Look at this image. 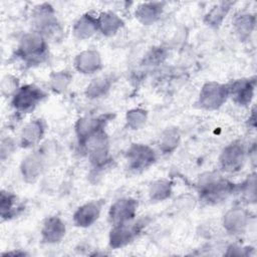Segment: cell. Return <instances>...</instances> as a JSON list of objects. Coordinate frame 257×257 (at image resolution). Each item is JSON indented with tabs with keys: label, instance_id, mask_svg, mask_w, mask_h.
Here are the masks:
<instances>
[{
	"label": "cell",
	"instance_id": "1",
	"mask_svg": "<svg viewBox=\"0 0 257 257\" xmlns=\"http://www.w3.org/2000/svg\"><path fill=\"white\" fill-rule=\"evenodd\" d=\"M238 187L218 174L208 173L200 178L198 192L200 199L206 204H217L227 199Z\"/></svg>",
	"mask_w": 257,
	"mask_h": 257
},
{
	"label": "cell",
	"instance_id": "2",
	"mask_svg": "<svg viewBox=\"0 0 257 257\" xmlns=\"http://www.w3.org/2000/svg\"><path fill=\"white\" fill-rule=\"evenodd\" d=\"M34 31L41 34L46 40H60L63 34L62 27L57 19L54 8L49 3H41L34 7L31 14Z\"/></svg>",
	"mask_w": 257,
	"mask_h": 257
},
{
	"label": "cell",
	"instance_id": "3",
	"mask_svg": "<svg viewBox=\"0 0 257 257\" xmlns=\"http://www.w3.org/2000/svg\"><path fill=\"white\" fill-rule=\"evenodd\" d=\"M15 54L27 65L40 64L48 55L47 40L38 32H27L20 38Z\"/></svg>",
	"mask_w": 257,
	"mask_h": 257
},
{
	"label": "cell",
	"instance_id": "4",
	"mask_svg": "<svg viewBox=\"0 0 257 257\" xmlns=\"http://www.w3.org/2000/svg\"><path fill=\"white\" fill-rule=\"evenodd\" d=\"M46 97V92L35 84L21 85L11 97V105L19 113H29L33 111Z\"/></svg>",
	"mask_w": 257,
	"mask_h": 257
},
{
	"label": "cell",
	"instance_id": "5",
	"mask_svg": "<svg viewBox=\"0 0 257 257\" xmlns=\"http://www.w3.org/2000/svg\"><path fill=\"white\" fill-rule=\"evenodd\" d=\"M90 165L95 170H101L110 162L109 142L106 133L103 131L88 140L84 146Z\"/></svg>",
	"mask_w": 257,
	"mask_h": 257
},
{
	"label": "cell",
	"instance_id": "6",
	"mask_svg": "<svg viewBox=\"0 0 257 257\" xmlns=\"http://www.w3.org/2000/svg\"><path fill=\"white\" fill-rule=\"evenodd\" d=\"M112 117L113 115L111 113L80 117L75 123V135L78 145L83 147L88 140L103 132L107 122Z\"/></svg>",
	"mask_w": 257,
	"mask_h": 257
},
{
	"label": "cell",
	"instance_id": "7",
	"mask_svg": "<svg viewBox=\"0 0 257 257\" xmlns=\"http://www.w3.org/2000/svg\"><path fill=\"white\" fill-rule=\"evenodd\" d=\"M146 224L147 222L145 219H140L138 221L133 220L127 223L112 226L108 236V244L110 248L118 249L133 242Z\"/></svg>",
	"mask_w": 257,
	"mask_h": 257
},
{
	"label": "cell",
	"instance_id": "8",
	"mask_svg": "<svg viewBox=\"0 0 257 257\" xmlns=\"http://www.w3.org/2000/svg\"><path fill=\"white\" fill-rule=\"evenodd\" d=\"M228 97L229 91L227 84L209 81L202 86L199 93L198 103L204 109L214 110L221 107Z\"/></svg>",
	"mask_w": 257,
	"mask_h": 257
},
{
	"label": "cell",
	"instance_id": "9",
	"mask_svg": "<svg viewBox=\"0 0 257 257\" xmlns=\"http://www.w3.org/2000/svg\"><path fill=\"white\" fill-rule=\"evenodd\" d=\"M127 167L134 172H142L151 167L157 160L153 148L144 144H133L125 153Z\"/></svg>",
	"mask_w": 257,
	"mask_h": 257
},
{
	"label": "cell",
	"instance_id": "10",
	"mask_svg": "<svg viewBox=\"0 0 257 257\" xmlns=\"http://www.w3.org/2000/svg\"><path fill=\"white\" fill-rule=\"evenodd\" d=\"M246 150L240 141H234L226 146L219 158L221 169L226 173H236L240 171L245 163Z\"/></svg>",
	"mask_w": 257,
	"mask_h": 257
},
{
	"label": "cell",
	"instance_id": "11",
	"mask_svg": "<svg viewBox=\"0 0 257 257\" xmlns=\"http://www.w3.org/2000/svg\"><path fill=\"white\" fill-rule=\"evenodd\" d=\"M138 208V200L134 198H120L110 206L108 221L111 226L131 222L136 219Z\"/></svg>",
	"mask_w": 257,
	"mask_h": 257
},
{
	"label": "cell",
	"instance_id": "12",
	"mask_svg": "<svg viewBox=\"0 0 257 257\" xmlns=\"http://www.w3.org/2000/svg\"><path fill=\"white\" fill-rule=\"evenodd\" d=\"M104 205V200H92L76 209L73 214V224L79 228H87L93 225L99 218Z\"/></svg>",
	"mask_w": 257,
	"mask_h": 257
},
{
	"label": "cell",
	"instance_id": "13",
	"mask_svg": "<svg viewBox=\"0 0 257 257\" xmlns=\"http://www.w3.org/2000/svg\"><path fill=\"white\" fill-rule=\"evenodd\" d=\"M256 78H240L227 84L229 96L239 105H248L254 95Z\"/></svg>",
	"mask_w": 257,
	"mask_h": 257
},
{
	"label": "cell",
	"instance_id": "14",
	"mask_svg": "<svg viewBox=\"0 0 257 257\" xmlns=\"http://www.w3.org/2000/svg\"><path fill=\"white\" fill-rule=\"evenodd\" d=\"M44 169V157L39 152H33L27 155L20 164V174L25 183H34L42 174Z\"/></svg>",
	"mask_w": 257,
	"mask_h": 257
},
{
	"label": "cell",
	"instance_id": "15",
	"mask_svg": "<svg viewBox=\"0 0 257 257\" xmlns=\"http://www.w3.org/2000/svg\"><path fill=\"white\" fill-rule=\"evenodd\" d=\"M45 133V124L41 118H34L24 124L20 132L19 144L24 149H30L40 143Z\"/></svg>",
	"mask_w": 257,
	"mask_h": 257
},
{
	"label": "cell",
	"instance_id": "16",
	"mask_svg": "<svg viewBox=\"0 0 257 257\" xmlns=\"http://www.w3.org/2000/svg\"><path fill=\"white\" fill-rule=\"evenodd\" d=\"M41 241L46 244L59 243L65 236L66 226L60 217H47L41 227Z\"/></svg>",
	"mask_w": 257,
	"mask_h": 257
},
{
	"label": "cell",
	"instance_id": "17",
	"mask_svg": "<svg viewBox=\"0 0 257 257\" xmlns=\"http://www.w3.org/2000/svg\"><path fill=\"white\" fill-rule=\"evenodd\" d=\"M74 67L78 72L82 74L95 73L102 67L101 56L97 50H83L75 56Z\"/></svg>",
	"mask_w": 257,
	"mask_h": 257
},
{
	"label": "cell",
	"instance_id": "18",
	"mask_svg": "<svg viewBox=\"0 0 257 257\" xmlns=\"http://www.w3.org/2000/svg\"><path fill=\"white\" fill-rule=\"evenodd\" d=\"M249 223V214L242 208H232L223 217V226L229 234H242Z\"/></svg>",
	"mask_w": 257,
	"mask_h": 257
},
{
	"label": "cell",
	"instance_id": "19",
	"mask_svg": "<svg viewBox=\"0 0 257 257\" xmlns=\"http://www.w3.org/2000/svg\"><path fill=\"white\" fill-rule=\"evenodd\" d=\"M165 8L164 2H145L138 5L135 11L137 20L143 25H152L162 16Z\"/></svg>",
	"mask_w": 257,
	"mask_h": 257
},
{
	"label": "cell",
	"instance_id": "20",
	"mask_svg": "<svg viewBox=\"0 0 257 257\" xmlns=\"http://www.w3.org/2000/svg\"><path fill=\"white\" fill-rule=\"evenodd\" d=\"M98 31L97 16L90 12L82 14L73 24L72 33L78 40H85L90 38Z\"/></svg>",
	"mask_w": 257,
	"mask_h": 257
},
{
	"label": "cell",
	"instance_id": "21",
	"mask_svg": "<svg viewBox=\"0 0 257 257\" xmlns=\"http://www.w3.org/2000/svg\"><path fill=\"white\" fill-rule=\"evenodd\" d=\"M124 25L120 16L113 11H104L97 16L98 31L107 37L115 35Z\"/></svg>",
	"mask_w": 257,
	"mask_h": 257
},
{
	"label": "cell",
	"instance_id": "22",
	"mask_svg": "<svg viewBox=\"0 0 257 257\" xmlns=\"http://www.w3.org/2000/svg\"><path fill=\"white\" fill-rule=\"evenodd\" d=\"M256 24L255 15L246 12H240L233 19L235 33L241 40H247L252 34Z\"/></svg>",
	"mask_w": 257,
	"mask_h": 257
},
{
	"label": "cell",
	"instance_id": "23",
	"mask_svg": "<svg viewBox=\"0 0 257 257\" xmlns=\"http://www.w3.org/2000/svg\"><path fill=\"white\" fill-rule=\"evenodd\" d=\"M112 85V79L109 76H97L93 78L85 88V95L90 99H97L104 96Z\"/></svg>",
	"mask_w": 257,
	"mask_h": 257
},
{
	"label": "cell",
	"instance_id": "24",
	"mask_svg": "<svg viewBox=\"0 0 257 257\" xmlns=\"http://www.w3.org/2000/svg\"><path fill=\"white\" fill-rule=\"evenodd\" d=\"M232 5V2H220L212 7L205 15L204 22L206 25L213 28H218L229 13Z\"/></svg>",
	"mask_w": 257,
	"mask_h": 257
},
{
	"label": "cell",
	"instance_id": "25",
	"mask_svg": "<svg viewBox=\"0 0 257 257\" xmlns=\"http://www.w3.org/2000/svg\"><path fill=\"white\" fill-rule=\"evenodd\" d=\"M17 196L11 192L2 190L0 193V215L3 221L9 220L17 214L18 211Z\"/></svg>",
	"mask_w": 257,
	"mask_h": 257
},
{
	"label": "cell",
	"instance_id": "26",
	"mask_svg": "<svg viewBox=\"0 0 257 257\" xmlns=\"http://www.w3.org/2000/svg\"><path fill=\"white\" fill-rule=\"evenodd\" d=\"M173 184L168 179L154 181L149 187V197L152 201L162 202L169 199L172 195Z\"/></svg>",
	"mask_w": 257,
	"mask_h": 257
},
{
	"label": "cell",
	"instance_id": "27",
	"mask_svg": "<svg viewBox=\"0 0 257 257\" xmlns=\"http://www.w3.org/2000/svg\"><path fill=\"white\" fill-rule=\"evenodd\" d=\"M180 141L179 131L175 127H168L160 136L159 149L163 154H171L178 148Z\"/></svg>",
	"mask_w": 257,
	"mask_h": 257
},
{
	"label": "cell",
	"instance_id": "28",
	"mask_svg": "<svg viewBox=\"0 0 257 257\" xmlns=\"http://www.w3.org/2000/svg\"><path fill=\"white\" fill-rule=\"evenodd\" d=\"M72 81V75L67 70L54 71L49 77V85L55 93L65 92Z\"/></svg>",
	"mask_w": 257,
	"mask_h": 257
},
{
	"label": "cell",
	"instance_id": "29",
	"mask_svg": "<svg viewBox=\"0 0 257 257\" xmlns=\"http://www.w3.org/2000/svg\"><path fill=\"white\" fill-rule=\"evenodd\" d=\"M148 119V111L141 107H135L126 111L125 121L131 130H140Z\"/></svg>",
	"mask_w": 257,
	"mask_h": 257
},
{
	"label": "cell",
	"instance_id": "30",
	"mask_svg": "<svg viewBox=\"0 0 257 257\" xmlns=\"http://www.w3.org/2000/svg\"><path fill=\"white\" fill-rule=\"evenodd\" d=\"M19 87L20 85L17 77L11 74H6L3 76L0 83V89L4 97H12Z\"/></svg>",
	"mask_w": 257,
	"mask_h": 257
},
{
	"label": "cell",
	"instance_id": "31",
	"mask_svg": "<svg viewBox=\"0 0 257 257\" xmlns=\"http://www.w3.org/2000/svg\"><path fill=\"white\" fill-rule=\"evenodd\" d=\"M167 57V50L162 46L153 47L145 56L144 63L146 65H159L164 62Z\"/></svg>",
	"mask_w": 257,
	"mask_h": 257
},
{
	"label": "cell",
	"instance_id": "32",
	"mask_svg": "<svg viewBox=\"0 0 257 257\" xmlns=\"http://www.w3.org/2000/svg\"><path fill=\"white\" fill-rule=\"evenodd\" d=\"M256 177H255V173L251 174L250 176H248V178L241 184V186L239 187L240 191L243 194V197L248 201V202H255L256 200Z\"/></svg>",
	"mask_w": 257,
	"mask_h": 257
},
{
	"label": "cell",
	"instance_id": "33",
	"mask_svg": "<svg viewBox=\"0 0 257 257\" xmlns=\"http://www.w3.org/2000/svg\"><path fill=\"white\" fill-rule=\"evenodd\" d=\"M15 143L10 138L2 139L1 142V160L5 161L14 151Z\"/></svg>",
	"mask_w": 257,
	"mask_h": 257
},
{
	"label": "cell",
	"instance_id": "34",
	"mask_svg": "<svg viewBox=\"0 0 257 257\" xmlns=\"http://www.w3.org/2000/svg\"><path fill=\"white\" fill-rule=\"evenodd\" d=\"M8 255H16V256H19V255H26L25 252H20V251H7L5 253H2V256H8Z\"/></svg>",
	"mask_w": 257,
	"mask_h": 257
}]
</instances>
